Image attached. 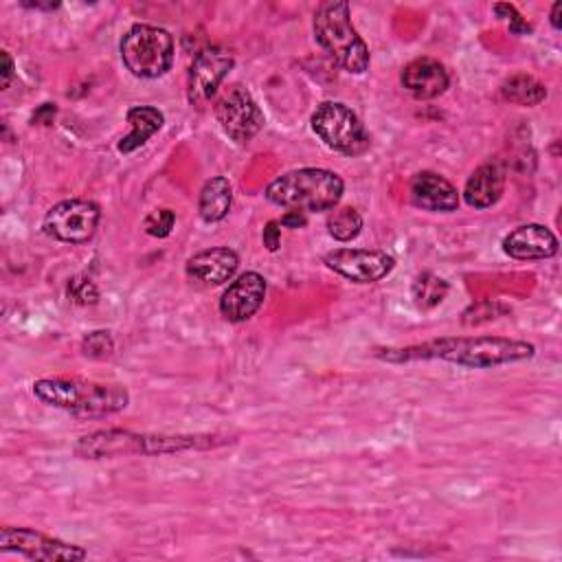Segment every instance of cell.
<instances>
[{"mask_svg": "<svg viewBox=\"0 0 562 562\" xmlns=\"http://www.w3.org/2000/svg\"><path fill=\"white\" fill-rule=\"evenodd\" d=\"M125 119H127L132 132L125 138H121V143H119V151H123V154H130V151L143 147L165 123L162 112L154 105H134L127 110Z\"/></svg>", "mask_w": 562, "mask_h": 562, "instance_id": "cell-19", "label": "cell"}, {"mask_svg": "<svg viewBox=\"0 0 562 562\" xmlns=\"http://www.w3.org/2000/svg\"><path fill=\"white\" fill-rule=\"evenodd\" d=\"M505 189V169L501 162H483L479 165L463 187V200L472 209H490L494 206Z\"/></svg>", "mask_w": 562, "mask_h": 562, "instance_id": "cell-18", "label": "cell"}, {"mask_svg": "<svg viewBox=\"0 0 562 562\" xmlns=\"http://www.w3.org/2000/svg\"><path fill=\"white\" fill-rule=\"evenodd\" d=\"M266 279L259 272L248 270L239 274L224 290L220 299V314L231 323L248 321L261 307L266 299Z\"/></svg>", "mask_w": 562, "mask_h": 562, "instance_id": "cell-13", "label": "cell"}, {"mask_svg": "<svg viewBox=\"0 0 562 562\" xmlns=\"http://www.w3.org/2000/svg\"><path fill=\"white\" fill-rule=\"evenodd\" d=\"M494 13H496L498 20H503V22L507 24L509 33H514V35H527V33H531V24L518 13V9H516L514 4H509V2H498V4H494Z\"/></svg>", "mask_w": 562, "mask_h": 562, "instance_id": "cell-27", "label": "cell"}, {"mask_svg": "<svg viewBox=\"0 0 562 562\" xmlns=\"http://www.w3.org/2000/svg\"><path fill=\"white\" fill-rule=\"evenodd\" d=\"M81 351H83V356H88V358L103 360V358H110V356H112V351H114V340H112L110 331L97 329V331H90L88 336H83V340H81Z\"/></svg>", "mask_w": 562, "mask_h": 562, "instance_id": "cell-24", "label": "cell"}, {"mask_svg": "<svg viewBox=\"0 0 562 562\" xmlns=\"http://www.w3.org/2000/svg\"><path fill=\"white\" fill-rule=\"evenodd\" d=\"M312 130L334 151L356 156L369 147V134L358 114L340 101H323L312 112Z\"/></svg>", "mask_w": 562, "mask_h": 562, "instance_id": "cell-7", "label": "cell"}, {"mask_svg": "<svg viewBox=\"0 0 562 562\" xmlns=\"http://www.w3.org/2000/svg\"><path fill=\"white\" fill-rule=\"evenodd\" d=\"M0 551H13L42 562H77L88 558V551L79 544L46 536L31 527L11 525L0 529Z\"/></svg>", "mask_w": 562, "mask_h": 562, "instance_id": "cell-9", "label": "cell"}, {"mask_svg": "<svg viewBox=\"0 0 562 562\" xmlns=\"http://www.w3.org/2000/svg\"><path fill=\"white\" fill-rule=\"evenodd\" d=\"M362 231V215L353 206H334L327 215V233L336 241H351Z\"/></svg>", "mask_w": 562, "mask_h": 562, "instance_id": "cell-22", "label": "cell"}, {"mask_svg": "<svg viewBox=\"0 0 562 562\" xmlns=\"http://www.w3.org/2000/svg\"><path fill=\"white\" fill-rule=\"evenodd\" d=\"M560 11H562V2H553V7H551V26H553L555 31L562 26V22H560Z\"/></svg>", "mask_w": 562, "mask_h": 562, "instance_id": "cell-31", "label": "cell"}, {"mask_svg": "<svg viewBox=\"0 0 562 562\" xmlns=\"http://www.w3.org/2000/svg\"><path fill=\"white\" fill-rule=\"evenodd\" d=\"M400 81L415 99H435L446 92L450 77L441 61L432 57H415L402 68Z\"/></svg>", "mask_w": 562, "mask_h": 562, "instance_id": "cell-17", "label": "cell"}, {"mask_svg": "<svg viewBox=\"0 0 562 562\" xmlns=\"http://www.w3.org/2000/svg\"><path fill=\"white\" fill-rule=\"evenodd\" d=\"M215 119L235 143H248L263 127V112L255 97L239 83L226 88L215 103Z\"/></svg>", "mask_w": 562, "mask_h": 562, "instance_id": "cell-10", "label": "cell"}, {"mask_svg": "<svg viewBox=\"0 0 562 562\" xmlns=\"http://www.w3.org/2000/svg\"><path fill=\"white\" fill-rule=\"evenodd\" d=\"M121 59L134 77L156 79L173 64V37L162 26L134 24L121 40Z\"/></svg>", "mask_w": 562, "mask_h": 562, "instance_id": "cell-6", "label": "cell"}, {"mask_svg": "<svg viewBox=\"0 0 562 562\" xmlns=\"http://www.w3.org/2000/svg\"><path fill=\"white\" fill-rule=\"evenodd\" d=\"M2 64H4L2 66V90H7L11 83V77H13V59L7 50H2Z\"/></svg>", "mask_w": 562, "mask_h": 562, "instance_id": "cell-30", "label": "cell"}, {"mask_svg": "<svg viewBox=\"0 0 562 562\" xmlns=\"http://www.w3.org/2000/svg\"><path fill=\"white\" fill-rule=\"evenodd\" d=\"M503 252L512 259H549L558 252V237L542 224H522L503 237Z\"/></svg>", "mask_w": 562, "mask_h": 562, "instance_id": "cell-15", "label": "cell"}, {"mask_svg": "<svg viewBox=\"0 0 562 562\" xmlns=\"http://www.w3.org/2000/svg\"><path fill=\"white\" fill-rule=\"evenodd\" d=\"M239 268V257L233 248L226 246H215V248H204L187 259V274L193 281L206 283V285H222Z\"/></svg>", "mask_w": 562, "mask_h": 562, "instance_id": "cell-16", "label": "cell"}, {"mask_svg": "<svg viewBox=\"0 0 562 562\" xmlns=\"http://www.w3.org/2000/svg\"><path fill=\"white\" fill-rule=\"evenodd\" d=\"M411 200L417 209L430 213H452L459 206V191L457 187L435 173V171H419L411 178Z\"/></svg>", "mask_w": 562, "mask_h": 562, "instance_id": "cell-14", "label": "cell"}, {"mask_svg": "<svg viewBox=\"0 0 562 562\" xmlns=\"http://www.w3.org/2000/svg\"><path fill=\"white\" fill-rule=\"evenodd\" d=\"M448 294V281L432 272H424L413 283V299L419 310H432Z\"/></svg>", "mask_w": 562, "mask_h": 562, "instance_id": "cell-23", "label": "cell"}, {"mask_svg": "<svg viewBox=\"0 0 562 562\" xmlns=\"http://www.w3.org/2000/svg\"><path fill=\"white\" fill-rule=\"evenodd\" d=\"M68 296L77 305H92L99 301V288L90 277L77 274L68 283Z\"/></svg>", "mask_w": 562, "mask_h": 562, "instance_id": "cell-26", "label": "cell"}, {"mask_svg": "<svg viewBox=\"0 0 562 562\" xmlns=\"http://www.w3.org/2000/svg\"><path fill=\"white\" fill-rule=\"evenodd\" d=\"M176 224V213L171 209H154L143 220V231L151 237H167Z\"/></svg>", "mask_w": 562, "mask_h": 562, "instance_id": "cell-25", "label": "cell"}, {"mask_svg": "<svg viewBox=\"0 0 562 562\" xmlns=\"http://www.w3.org/2000/svg\"><path fill=\"white\" fill-rule=\"evenodd\" d=\"M33 395L46 406L83 419L108 417L121 413L130 404V393L123 384L81 378H40L33 382Z\"/></svg>", "mask_w": 562, "mask_h": 562, "instance_id": "cell-3", "label": "cell"}, {"mask_svg": "<svg viewBox=\"0 0 562 562\" xmlns=\"http://www.w3.org/2000/svg\"><path fill=\"white\" fill-rule=\"evenodd\" d=\"M314 37L318 46L347 72L360 75L369 68V48L351 24L345 0L323 2L314 13Z\"/></svg>", "mask_w": 562, "mask_h": 562, "instance_id": "cell-5", "label": "cell"}, {"mask_svg": "<svg viewBox=\"0 0 562 562\" xmlns=\"http://www.w3.org/2000/svg\"><path fill=\"white\" fill-rule=\"evenodd\" d=\"M536 353V347L527 340L503 336H443L408 347L375 349V358L386 362H413V360H443L468 369H492L509 362L527 360Z\"/></svg>", "mask_w": 562, "mask_h": 562, "instance_id": "cell-1", "label": "cell"}, {"mask_svg": "<svg viewBox=\"0 0 562 562\" xmlns=\"http://www.w3.org/2000/svg\"><path fill=\"white\" fill-rule=\"evenodd\" d=\"M323 263L353 283H375L395 268L391 255L369 248H336L323 255Z\"/></svg>", "mask_w": 562, "mask_h": 562, "instance_id": "cell-11", "label": "cell"}, {"mask_svg": "<svg viewBox=\"0 0 562 562\" xmlns=\"http://www.w3.org/2000/svg\"><path fill=\"white\" fill-rule=\"evenodd\" d=\"M342 191L345 182L336 171L303 167L274 178L266 189V198L288 211L321 213L334 209L340 202Z\"/></svg>", "mask_w": 562, "mask_h": 562, "instance_id": "cell-4", "label": "cell"}, {"mask_svg": "<svg viewBox=\"0 0 562 562\" xmlns=\"http://www.w3.org/2000/svg\"><path fill=\"white\" fill-rule=\"evenodd\" d=\"M22 7H26V9H57L59 7V2H22Z\"/></svg>", "mask_w": 562, "mask_h": 562, "instance_id": "cell-32", "label": "cell"}, {"mask_svg": "<svg viewBox=\"0 0 562 562\" xmlns=\"http://www.w3.org/2000/svg\"><path fill=\"white\" fill-rule=\"evenodd\" d=\"M279 222L283 228H301L307 224V217L301 211H285V215Z\"/></svg>", "mask_w": 562, "mask_h": 562, "instance_id": "cell-29", "label": "cell"}, {"mask_svg": "<svg viewBox=\"0 0 562 562\" xmlns=\"http://www.w3.org/2000/svg\"><path fill=\"white\" fill-rule=\"evenodd\" d=\"M233 204V187L224 176L209 178L200 189L198 213L206 224H215L224 220Z\"/></svg>", "mask_w": 562, "mask_h": 562, "instance_id": "cell-20", "label": "cell"}, {"mask_svg": "<svg viewBox=\"0 0 562 562\" xmlns=\"http://www.w3.org/2000/svg\"><path fill=\"white\" fill-rule=\"evenodd\" d=\"M281 222L279 220H270L266 226H263V233H261V239H263V246L270 250V252H277L279 246H281Z\"/></svg>", "mask_w": 562, "mask_h": 562, "instance_id": "cell-28", "label": "cell"}, {"mask_svg": "<svg viewBox=\"0 0 562 562\" xmlns=\"http://www.w3.org/2000/svg\"><path fill=\"white\" fill-rule=\"evenodd\" d=\"M233 64H235V57L231 50L222 46L202 48L189 66V75H187L189 101L193 105L206 103L217 92L220 83L224 81Z\"/></svg>", "mask_w": 562, "mask_h": 562, "instance_id": "cell-12", "label": "cell"}, {"mask_svg": "<svg viewBox=\"0 0 562 562\" xmlns=\"http://www.w3.org/2000/svg\"><path fill=\"white\" fill-rule=\"evenodd\" d=\"M220 443H224V439L217 435H149L105 428L79 437L72 450L81 459H110L127 454H171L191 448H213Z\"/></svg>", "mask_w": 562, "mask_h": 562, "instance_id": "cell-2", "label": "cell"}, {"mask_svg": "<svg viewBox=\"0 0 562 562\" xmlns=\"http://www.w3.org/2000/svg\"><path fill=\"white\" fill-rule=\"evenodd\" d=\"M101 209L92 200L70 198L53 204L42 222L48 237L64 244H86L97 233Z\"/></svg>", "mask_w": 562, "mask_h": 562, "instance_id": "cell-8", "label": "cell"}, {"mask_svg": "<svg viewBox=\"0 0 562 562\" xmlns=\"http://www.w3.org/2000/svg\"><path fill=\"white\" fill-rule=\"evenodd\" d=\"M501 94L505 101L516 105H538L547 97V88L542 81H538L533 75L516 72L507 77L501 86Z\"/></svg>", "mask_w": 562, "mask_h": 562, "instance_id": "cell-21", "label": "cell"}]
</instances>
